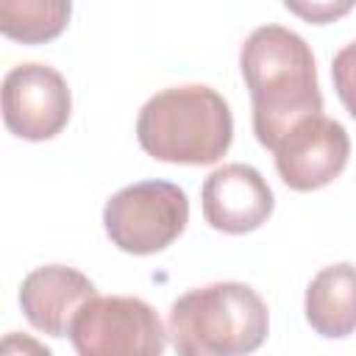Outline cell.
I'll list each match as a JSON object with an SVG mask.
<instances>
[{"label": "cell", "instance_id": "cell-10", "mask_svg": "<svg viewBox=\"0 0 356 356\" xmlns=\"http://www.w3.org/2000/svg\"><path fill=\"white\" fill-rule=\"evenodd\" d=\"M306 323L325 339L356 331V267L348 261L323 267L306 286Z\"/></svg>", "mask_w": 356, "mask_h": 356}, {"label": "cell", "instance_id": "cell-9", "mask_svg": "<svg viewBox=\"0 0 356 356\" xmlns=\"http://www.w3.org/2000/svg\"><path fill=\"white\" fill-rule=\"evenodd\" d=\"M97 298L95 284L75 267L44 264L31 270L19 286V306L28 323L47 337H70L75 317Z\"/></svg>", "mask_w": 356, "mask_h": 356}, {"label": "cell", "instance_id": "cell-2", "mask_svg": "<svg viewBox=\"0 0 356 356\" xmlns=\"http://www.w3.org/2000/svg\"><path fill=\"white\" fill-rule=\"evenodd\" d=\"M136 139L156 161L214 164L231 147L234 117L225 97L206 83L170 86L139 108Z\"/></svg>", "mask_w": 356, "mask_h": 356}, {"label": "cell", "instance_id": "cell-6", "mask_svg": "<svg viewBox=\"0 0 356 356\" xmlns=\"http://www.w3.org/2000/svg\"><path fill=\"white\" fill-rule=\"evenodd\" d=\"M72 114V95L67 78L39 61L17 64L3 78V122L28 142L58 136Z\"/></svg>", "mask_w": 356, "mask_h": 356}, {"label": "cell", "instance_id": "cell-3", "mask_svg": "<svg viewBox=\"0 0 356 356\" xmlns=\"http://www.w3.org/2000/svg\"><path fill=\"white\" fill-rule=\"evenodd\" d=\"M167 334L178 356H248L264 345L270 312L253 286L217 281L172 300Z\"/></svg>", "mask_w": 356, "mask_h": 356}, {"label": "cell", "instance_id": "cell-11", "mask_svg": "<svg viewBox=\"0 0 356 356\" xmlns=\"http://www.w3.org/2000/svg\"><path fill=\"white\" fill-rule=\"evenodd\" d=\"M70 14L72 6L64 0H3L0 33L22 44H42L67 28Z\"/></svg>", "mask_w": 356, "mask_h": 356}, {"label": "cell", "instance_id": "cell-7", "mask_svg": "<svg viewBox=\"0 0 356 356\" xmlns=\"http://www.w3.org/2000/svg\"><path fill=\"white\" fill-rule=\"evenodd\" d=\"M281 181L295 192L328 186L348 164L350 139L342 122L317 114L295 125L273 150Z\"/></svg>", "mask_w": 356, "mask_h": 356}, {"label": "cell", "instance_id": "cell-5", "mask_svg": "<svg viewBox=\"0 0 356 356\" xmlns=\"http://www.w3.org/2000/svg\"><path fill=\"white\" fill-rule=\"evenodd\" d=\"M70 339L78 356H161L167 331L142 298L106 295L83 306Z\"/></svg>", "mask_w": 356, "mask_h": 356}, {"label": "cell", "instance_id": "cell-12", "mask_svg": "<svg viewBox=\"0 0 356 356\" xmlns=\"http://www.w3.org/2000/svg\"><path fill=\"white\" fill-rule=\"evenodd\" d=\"M331 78L337 97L348 108V114L356 120V42H348L337 50L331 61Z\"/></svg>", "mask_w": 356, "mask_h": 356}, {"label": "cell", "instance_id": "cell-4", "mask_svg": "<svg viewBox=\"0 0 356 356\" xmlns=\"http://www.w3.org/2000/svg\"><path fill=\"white\" fill-rule=\"evenodd\" d=\"M189 222L186 192L172 181H139L106 200L103 225L125 253L150 256L170 248Z\"/></svg>", "mask_w": 356, "mask_h": 356}, {"label": "cell", "instance_id": "cell-8", "mask_svg": "<svg viewBox=\"0 0 356 356\" xmlns=\"http://www.w3.org/2000/svg\"><path fill=\"white\" fill-rule=\"evenodd\" d=\"M200 206L214 231L239 236L261 228L270 220L275 197L256 167L234 161L217 167L203 181Z\"/></svg>", "mask_w": 356, "mask_h": 356}, {"label": "cell", "instance_id": "cell-1", "mask_svg": "<svg viewBox=\"0 0 356 356\" xmlns=\"http://www.w3.org/2000/svg\"><path fill=\"white\" fill-rule=\"evenodd\" d=\"M239 70L253 103V134L275 145L303 120L323 114L317 67L306 39L284 25H259L239 50Z\"/></svg>", "mask_w": 356, "mask_h": 356}, {"label": "cell", "instance_id": "cell-13", "mask_svg": "<svg viewBox=\"0 0 356 356\" xmlns=\"http://www.w3.org/2000/svg\"><path fill=\"white\" fill-rule=\"evenodd\" d=\"M0 356H53V350L31 334L8 331L0 342Z\"/></svg>", "mask_w": 356, "mask_h": 356}, {"label": "cell", "instance_id": "cell-14", "mask_svg": "<svg viewBox=\"0 0 356 356\" xmlns=\"http://www.w3.org/2000/svg\"><path fill=\"white\" fill-rule=\"evenodd\" d=\"M286 8L295 11V14H300V17H306V19H312V22H317V25H323V22H328V19H337V17L348 14L353 6H350V3H342V6H334V3H312V6L286 3Z\"/></svg>", "mask_w": 356, "mask_h": 356}]
</instances>
